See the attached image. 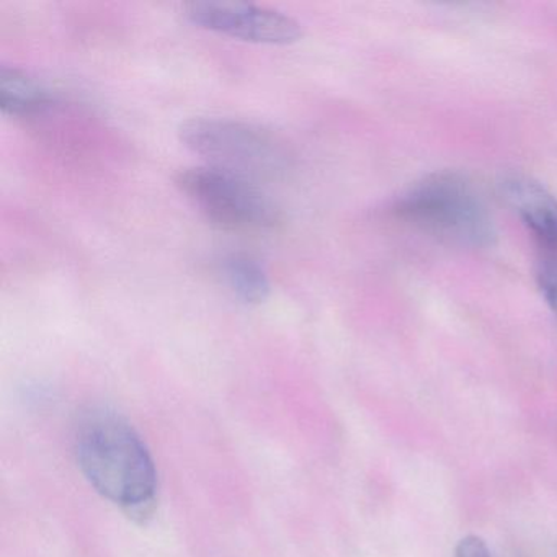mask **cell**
<instances>
[{
  "instance_id": "3",
  "label": "cell",
  "mask_w": 557,
  "mask_h": 557,
  "mask_svg": "<svg viewBox=\"0 0 557 557\" xmlns=\"http://www.w3.org/2000/svg\"><path fill=\"white\" fill-rule=\"evenodd\" d=\"M403 220L426 233L468 247L495 239L494 221L472 182L458 172H438L413 185L396 205Z\"/></svg>"
},
{
  "instance_id": "9",
  "label": "cell",
  "mask_w": 557,
  "mask_h": 557,
  "mask_svg": "<svg viewBox=\"0 0 557 557\" xmlns=\"http://www.w3.org/2000/svg\"><path fill=\"white\" fill-rule=\"evenodd\" d=\"M536 278L541 295L557 315V252H547L540 260Z\"/></svg>"
},
{
  "instance_id": "4",
  "label": "cell",
  "mask_w": 557,
  "mask_h": 557,
  "mask_svg": "<svg viewBox=\"0 0 557 557\" xmlns=\"http://www.w3.org/2000/svg\"><path fill=\"white\" fill-rule=\"evenodd\" d=\"M182 194L216 226L233 231H267L282 223V211L256 181L214 168L198 165L178 172Z\"/></svg>"
},
{
  "instance_id": "5",
  "label": "cell",
  "mask_w": 557,
  "mask_h": 557,
  "mask_svg": "<svg viewBox=\"0 0 557 557\" xmlns=\"http://www.w3.org/2000/svg\"><path fill=\"white\" fill-rule=\"evenodd\" d=\"M184 15L190 24L203 30L249 44L286 47L302 38L301 24L295 18L243 2L200 0L185 5Z\"/></svg>"
},
{
  "instance_id": "8",
  "label": "cell",
  "mask_w": 557,
  "mask_h": 557,
  "mask_svg": "<svg viewBox=\"0 0 557 557\" xmlns=\"http://www.w3.org/2000/svg\"><path fill=\"white\" fill-rule=\"evenodd\" d=\"M220 275L227 289L247 306L262 305L272 292L265 269L250 253H227L220 262Z\"/></svg>"
},
{
  "instance_id": "10",
  "label": "cell",
  "mask_w": 557,
  "mask_h": 557,
  "mask_svg": "<svg viewBox=\"0 0 557 557\" xmlns=\"http://www.w3.org/2000/svg\"><path fill=\"white\" fill-rule=\"evenodd\" d=\"M456 557H492V554L481 537L468 536L459 541Z\"/></svg>"
},
{
  "instance_id": "7",
  "label": "cell",
  "mask_w": 557,
  "mask_h": 557,
  "mask_svg": "<svg viewBox=\"0 0 557 557\" xmlns=\"http://www.w3.org/2000/svg\"><path fill=\"white\" fill-rule=\"evenodd\" d=\"M57 96L37 77L17 67H0V109L14 119L44 115L53 109Z\"/></svg>"
},
{
  "instance_id": "6",
  "label": "cell",
  "mask_w": 557,
  "mask_h": 557,
  "mask_svg": "<svg viewBox=\"0 0 557 557\" xmlns=\"http://www.w3.org/2000/svg\"><path fill=\"white\" fill-rule=\"evenodd\" d=\"M500 194L547 252H557V198L523 174L505 175Z\"/></svg>"
},
{
  "instance_id": "1",
  "label": "cell",
  "mask_w": 557,
  "mask_h": 557,
  "mask_svg": "<svg viewBox=\"0 0 557 557\" xmlns=\"http://www.w3.org/2000/svg\"><path fill=\"white\" fill-rule=\"evenodd\" d=\"M81 471L99 494L128 511L148 517L158 495V472L148 446L119 412L94 407L76 429Z\"/></svg>"
},
{
  "instance_id": "2",
  "label": "cell",
  "mask_w": 557,
  "mask_h": 557,
  "mask_svg": "<svg viewBox=\"0 0 557 557\" xmlns=\"http://www.w3.org/2000/svg\"><path fill=\"white\" fill-rule=\"evenodd\" d=\"M178 138L208 165L244 175L250 181L285 177L295 156L282 136L243 120L198 116L178 126Z\"/></svg>"
}]
</instances>
